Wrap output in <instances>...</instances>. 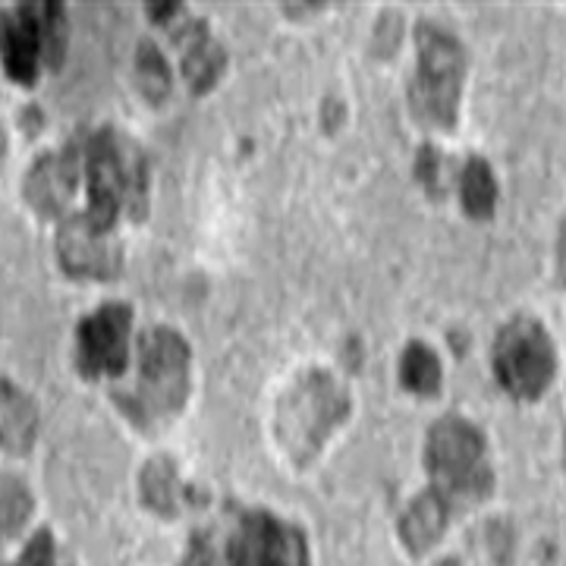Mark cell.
<instances>
[{
  "mask_svg": "<svg viewBox=\"0 0 566 566\" xmlns=\"http://www.w3.org/2000/svg\"><path fill=\"white\" fill-rule=\"evenodd\" d=\"M39 403L0 375V450L10 457H29L39 441Z\"/></svg>",
  "mask_w": 566,
  "mask_h": 566,
  "instance_id": "15",
  "label": "cell"
},
{
  "mask_svg": "<svg viewBox=\"0 0 566 566\" xmlns=\"http://www.w3.org/2000/svg\"><path fill=\"white\" fill-rule=\"evenodd\" d=\"M227 566H312L308 538L268 510H245L227 542Z\"/></svg>",
  "mask_w": 566,
  "mask_h": 566,
  "instance_id": "9",
  "label": "cell"
},
{
  "mask_svg": "<svg viewBox=\"0 0 566 566\" xmlns=\"http://www.w3.org/2000/svg\"><path fill=\"white\" fill-rule=\"evenodd\" d=\"M145 10H148V20L155 22V25H174L177 22V17H180L182 3H174V0H167V3H145Z\"/></svg>",
  "mask_w": 566,
  "mask_h": 566,
  "instance_id": "23",
  "label": "cell"
},
{
  "mask_svg": "<svg viewBox=\"0 0 566 566\" xmlns=\"http://www.w3.org/2000/svg\"><path fill=\"white\" fill-rule=\"evenodd\" d=\"M167 29H170V39L177 44V51H180V70L186 85L196 95H208L221 82L223 70H227L223 44L214 39L208 22L186 17V10Z\"/></svg>",
  "mask_w": 566,
  "mask_h": 566,
  "instance_id": "12",
  "label": "cell"
},
{
  "mask_svg": "<svg viewBox=\"0 0 566 566\" xmlns=\"http://www.w3.org/2000/svg\"><path fill=\"white\" fill-rule=\"evenodd\" d=\"M7 158V136H3V129H0V164Z\"/></svg>",
  "mask_w": 566,
  "mask_h": 566,
  "instance_id": "25",
  "label": "cell"
},
{
  "mask_svg": "<svg viewBox=\"0 0 566 566\" xmlns=\"http://www.w3.org/2000/svg\"><path fill=\"white\" fill-rule=\"evenodd\" d=\"M54 255L70 281L111 283L123 271V243L117 230H104L85 211H70L57 221Z\"/></svg>",
  "mask_w": 566,
  "mask_h": 566,
  "instance_id": "10",
  "label": "cell"
},
{
  "mask_svg": "<svg viewBox=\"0 0 566 566\" xmlns=\"http://www.w3.org/2000/svg\"><path fill=\"white\" fill-rule=\"evenodd\" d=\"M491 368L504 394L520 403H535L557 375V353L545 324L532 315H516L497 331L491 346Z\"/></svg>",
  "mask_w": 566,
  "mask_h": 566,
  "instance_id": "7",
  "label": "cell"
},
{
  "mask_svg": "<svg viewBox=\"0 0 566 566\" xmlns=\"http://www.w3.org/2000/svg\"><path fill=\"white\" fill-rule=\"evenodd\" d=\"M424 472L447 504H482L494 491V469L488 460L485 431L465 416H441L424 434Z\"/></svg>",
  "mask_w": 566,
  "mask_h": 566,
  "instance_id": "4",
  "label": "cell"
},
{
  "mask_svg": "<svg viewBox=\"0 0 566 566\" xmlns=\"http://www.w3.org/2000/svg\"><path fill=\"white\" fill-rule=\"evenodd\" d=\"M441 566H460V560H444V564Z\"/></svg>",
  "mask_w": 566,
  "mask_h": 566,
  "instance_id": "26",
  "label": "cell"
},
{
  "mask_svg": "<svg viewBox=\"0 0 566 566\" xmlns=\"http://www.w3.org/2000/svg\"><path fill=\"white\" fill-rule=\"evenodd\" d=\"M353 412V400L344 381L327 368H308L274 403V438L283 457L296 469L312 465L327 441L344 428Z\"/></svg>",
  "mask_w": 566,
  "mask_h": 566,
  "instance_id": "3",
  "label": "cell"
},
{
  "mask_svg": "<svg viewBox=\"0 0 566 566\" xmlns=\"http://www.w3.org/2000/svg\"><path fill=\"white\" fill-rule=\"evenodd\" d=\"M70 44V20L61 0H29L0 7V66L22 88L39 82L41 70H61Z\"/></svg>",
  "mask_w": 566,
  "mask_h": 566,
  "instance_id": "5",
  "label": "cell"
},
{
  "mask_svg": "<svg viewBox=\"0 0 566 566\" xmlns=\"http://www.w3.org/2000/svg\"><path fill=\"white\" fill-rule=\"evenodd\" d=\"M139 501L148 513L161 520H177L186 504H196V488L180 479V469L170 457H151L145 460L139 472Z\"/></svg>",
  "mask_w": 566,
  "mask_h": 566,
  "instance_id": "14",
  "label": "cell"
},
{
  "mask_svg": "<svg viewBox=\"0 0 566 566\" xmlns=\"http://www.w3.org/2000/svg\"><path fill=\"white\" fill-rule=\"evenodd\" d=\"M501 199L497 177L488 158H469L460 170V205L472 221H491Z\"/></svg>",
  "mask_w": 566,
  "mask_h": 566,
  "instance_id": "16",
  "label": "cell"
},
{
  "mask_svg": "<svg viewBox=\"0 0 566 566\" xmlns=\"http://www.w3.org/2000/svg\"><path fill=\"white\" fill-rule=\"evenodd\" d=\"M450 516H453V506L447 504L444 494H438L431 485L424 488L419 497L409 501V506L400 513V523H397V532H400V542H403L406 551L412 557H424L431 547L444 538Z\"/></svg>",
  "mask_w": 566,
  "mask_h": 566,
  "instance_id": "13",
  "label": "cell"
},
{
  "mask_svg": "<svg viewBox=\"0 0 566 566\" xmlns=\"http://www.w3.org/2000/svg\"><path fill=\"white\" fill-rule=\"evenodd\" d=\"M133 63H136L133 73H136V85H139L142 98L151 107H161L170 98V92H174V70H170V63L161 54V48L148 39L139 41L136 61Z\"/></svg>",
  "mask_w": 566,
  "mask_h": 566,
  "instance_id": "18",
  "label": "cell"
},
{
  "mask_svg": "<svg viewBox=\"0 0 566 566\" xmlns=\"http://www.w3.org/2000/svg\"><path fill=\"white\" fill-rule=\"evenodd\" d=\"M180 566H218L211 538H208L205 532H196V535L189 538V547H186V554H182Z\"/></svg>",
  "mask_w": 566,
  "mask_h": 566,
  "instance_id": "22",
  "label": "cell"
},
{
  "mask_svg": "<svg viewBox=\"0 0 566 566\" xmlns=\"http://www.w3.org/2000/svg\"><path fill=\"white\" fill-rule=\"evenodd\" d=\"M85 214L104 230H117L123 211L142 221L148 211V161L136 142L102 126L82 142Z\"/></svg>",
  "mask_w": 566,
  "mask_h": 566,
  "instance_id": "2",
  "label": "cell"
},
{
  "mask_svg": "<svg viewBox=\"0 0 566 566\" xmlns=\"http://www.w3.org/2000/svg\"><path fill=\"white\" fill-rule=\"evenodd\" d=\"M35 513L32 488L20 475H0V542L17 538Z\"/></svg>",
  "mask_w": 566,
  "mask_h": 566,
  "instance_id": "19",
  "label": "cell"
},
{
  "mask_svg": "<svg viewBox=\"0 0 566 566\" xmlns=\"http://www.w3.org/2000/svg\"><path fill=\"white\" fill-rule=\"evenodd\" d=\"M82 145L66 142L57 151H41L22 177V199L41 221H63L80 189Z\"/></svg>",
  "mask_w": 566,
  "mask_h": 566,
  "instance_id": "11",
  "label": "cell"
},
{
  "mask_svg": "<svg viewBox=\"0 0 566 566\" xmlns=\"http://www.w3.org/2000/svg\"><path fill=\"white\" fill-rule=\"evenodd\" d=\"M192 394V346L177 327H148L136 346V381L114 387L123 419L142 434H158L180 419Z\"/></svg>",
  "mask_w": 566,
  "mask_h": 566,
  "instance_id": "1",
  "label": "cell"
},
{
  "mask_svg": "<svg viewBox=\"0 0 566 566\" xmlns=\"http://www.w3.org/2000/svg\"><path fill=\"white\" fill-rule=\"evenodd\" d=\"M416 61L419 63L409 82V111L424 129L450 133L460 117V95L465 82L463 44L438 22H419Z\"/></svg>",
  "mask_w": 566,
  "mask_h": 566,
  "instance_id": "6",
  "label": "cell"
},
{
  "mask_svg": "<svg viewBox=\"0 0 566 566\" xmlns=\"http://www.w3.org/2000/svg\"><path fill=\"white\" fill-rule=\"evenodd\" d=\"M20 126L25 129V136H39L41 123H44V117H41L39 107H25V111H20Z\"/></svg>",
  "mask_w": 566,
  "mask_h": 566,
  "instance_id": "24",
  "label": "cell"
},
{
  "mask_svg": "<svg viewBox=\"0 0 566 566\" xmlns=\"http://www.w3.org/2000/svg\"><path fill=\"white\" fill-rule=\"evenodd\" d=\"M441 167H444V161H441L438 148L434 145H422L419 158H416V177L424 186V192H431V196L441 189Z\"/></svg>",
  "mask_w": 566,
  "mask_h": 566,
  "instance_id": "21",
  "label": "cell"
},
{
  "mask_svg": "<svg viewBox=\"0 0 566 566\" xmlns=\"http://www.w3.org/2000/svg\"><path fill=\"white\" fill-rule=\"evenodd\" d=\"M10 566H61V557H57V538L48 526H41L39 532L29 535V542L17 554V560Z\"/></svg>",
  "mask_w": 566,
  "mask_h": 566,
  "instance_id": "20",
  "label": "cell"
},
{
  "mask_svg": "<svg viewBox=\"0 0 566 566\" xmlns=\"http://www.w3.org/2000/svg\"><path fill=\"white\" fill-rule=\"evenodd\" d=\"M129 337H133V305L102 303L82 315L73 334V365L82 381L120 378L129 368Z\"/></svg>",
  "mask_w": 566,
  "mask_h": 566,
  "instance_id": "8",
  "label": "cell"
},
{
  "mask_svg": "<svg viewBox=\"0 0 566 566\" xmlns=\"http://www.w3.org/2000/svg\"><path fill=\"white\" fill-rule=\"evenodd\" d=\"M400 385L416 397H438L444 385V368L438 353L422 340H409L400 359Z\"/></svg>",
  "mask_w": 566,
  "mask_h": 566,
  "instance_id": "17",
  "label": "cell"
}]
</instances>
